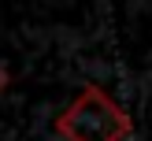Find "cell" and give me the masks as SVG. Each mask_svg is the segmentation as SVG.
Returning <instances> with one entry per match:
<instances>
[{"label": "cell", "mask_w": 152, "mask_h": 141, "mask_svg": "<svg viewBox=\"0 0 152 141\" xmlns=\"http://www.w3.org/2000/svg\"><path fill=\"white\" fill-rule=\"evenodd\" d=\"M130 130V115L93 82L82 85V93L56 119V134L67 141H126Z\"/></svg>", "instance_id": "cell-1"}, {"label": "cell", "mask_w": 152, "mask_h": 141, "mask_svg": "<svg viewBox=\"0 0 152 141\" xmlns=\"http://www.w3.org/2000/svg\"><path fill=\"white\" fill-rule=\"evenodd\" d=\"M7 82H11V71H7V67L0 63V93H4V89H7Z\"/></svg>", "instance_id": "cell-2"}]
</instances>
